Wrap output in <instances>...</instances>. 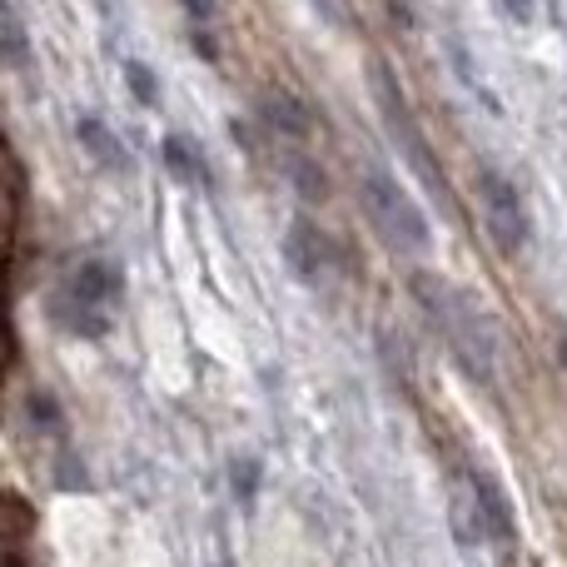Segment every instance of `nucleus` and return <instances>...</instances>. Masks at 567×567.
<instances>
[{"label": "nucleus", "mask_w": 567, "mask_h": 567, "mask_svg": "<svg viewBox=\"0 0 567 567\" xmlns=\"http://www.w3.org/2000/svg\"><path fill=\"white\" fill-rule=\"evenodd\" d=\"M70 303H75V329L80 333H105L110 323V303L120 299V275L105 259H85V265L70 275Z\"/></svg>", "instance_id": "3"}, {"label": "nucleus", "mask_w": 567, "mask_h": 567, "mask_svg": "<svg viewBox=\"0 0 567 567\" xmlns=\"http://www.w3.org/2000/svg\"><path fill=\"white\" fill-rule=\"evenodd\" d=\"M130 85H135V95L145 100V105L155 100V80H150V70H145V65H130Z\"/></svg>", "instance_id": "12"}, {"label": "nucleus", "mask_w": 567, "mask_h": 567, "mask_svg": "<svg viewBox=\"0 0 567 567\" xmlns=\"http://www.w3.org/2000/svg\"><path fill=\"white\" fill-rule=\"evenodd\" d=\"M265 120L279 130V135H303V130H309V110H303L293 95H269L265 100Z\"/></svg>", "instance_id": "6"}, {"label": "nucleus", "mask_w": 567, "mask_h": 567, "mask_svg": "<svg viewBox=\"0 0 567 567\" xmlns=\"http://www.w3.org/2000/svg\"><path fill=\"white\" fill-rule=\"evenodd\" d=\"M185 10L195 25H209V20H215V0H185Z\"/></svg>", "instance_id": "13"}, {"label": "nucleus", "mask_w": 567, "mask_h": 567, "mask_svg": "<svg viewBox=\"0 0 567 567\" xmlns=\"http://www.w3.org/2000/svg\"><path fill=\"white\" fill-rule=\"evenodd\" d=\"M80 140H85V145L95 150V155H105V159H120L115 150H110V135H105V130L95 125V120H85V125H80Z\"/></svg>", "instance_id": "10"}, {"label": "nucleus", "mask_w": 567, "mask_h": 567, "mask_svg": "<svg viewBox=\"0 0 567 567\" xmlns=\"http://www.w3.org/2000/svg\"><path fill=\"white\" fill-rule=\"evenodd\" d=\"M284 255H289L293 275H299L303 284H329L333 275H339V245H333L319 225H309V219H299V225L289 229Z\"/></svg>", "instance_id": "5"}, {"label": "nucleus", "mask_w": 567, "mask_h": 567, "mask_svg": "<svg viewBox=\"0 0 567 567\" xmlns=\"http://www.w3.org/2000/svg\"><path fill=\"white\" fill-rule=\"evenodd\" d=\"M289 169H293V185H299V195H309V199H323V169L303 165V159H289Z\"/></svg>", "instance_id": "8"}, {"label": "nucleus", "mask_w": 567, "mask_h": 567, "mask_svg": "<svg viewBox=\"0 0 567 567\" xmlns=\"http://www.w3.org/2000/svg\"><path fill=\"white\" fill-rule=\"evenodd\" d=\"M513 20H533V0H503Z\"/></svg>", "instance_id": "14"}, {"label": "nucleus", "mask_w": 567, "mask_h": 567, "mask_svg": "<svg viewBox=\"0 0 567 567\" xmlns=\"http://www.w3.org/2000/svg\"><path fill=\"white\" fill-rule=\"evenodd\" d=\"M359 195H363V209H369L373 229H379L393 249H413V255L429 249V219H423L419 205L399 189V179H389L383 169H369V175L359 179Z\"/></svg>", "instance_id": "2"}, {"label": "nucleus", "mask_w": 567, "mask_h": 567, "mask_svg": "<svg viewBox=\"0 0 567 567\" xmlns=\"http://www.w3.org/2000/svg\"><path fill=\"white\" fill-rule=\"evenodd\" d=\"M369 80H373V100H379V115H383V125H389V135L399 140V150L409 155V165L419 169V179L433 189V195L443 199V205L453 209V189H449V175H443V165L429 155V140H423V130L413 125V115H409V105H403V90H399V80L389 75V65L383 60H373L369 65Z\"/></svg>", "instance_id": "1"}, {"label": "nucleus", "mask_w": 567, "mask_h": 567, "mask_svg": "<svg viewBox=\"0 0 567 567\" xmlns=\"http://www.w3.org/2000/svg\"><path fill=\"white\" fill-rule=\"evenodd\" d=\"M563 363H567V339H563Z\"/></svg>", "instance_id": "15"}, {"label": "nucleus", "mask_w": 567, "mask_h": 567, "mask_svg": "<svg viewBox=\"0 0 567 567\" xmlns=\"http://www.w3.org/2000/svg\"><path fill=\"white\" fill-rule=\"evenodd\" d=\"M165 159H169V169H175V175L179 179H205V165H199V159L195 155H189V150H185V140H165Z\"/></svg>", "instance_id": "7"}, {"label": "nucleus", "mask_w": 567, "mask_h": 567, "mask_svg": "<svg viewBox=\"0 0 567 567\" xmlns=\"http://www.w3.org/2000/svg\"><path fill=\"white\" fill-rule=\"evenodd\" d=\"M478 195H483V219H488V235L503 255H518L528 245V219H523V205H518V189L508 179H498L493 169L478 175Z\"/></svg>", "instance_id": "4"}, {"label": "nucleus", "mask_w": 567, "mask_h": 567, "mask_svg": "<svg viewBox=\"0 0 567 567\" xmlns=\"http://www.w3.org/2000/svg\"><path fill=\"white\" fill-rule=\"evenodd\" d=\"M0 30H6V55H10V65H20V55H25V50H20V25H16V16H0Z\"/></svg>", "instance_id": "11"}, {"label": "nucleus", "mask_w": 567, "mask_h": 567, "mask_svg": "<svg viewBox=\"0 0 567 567\" xmlns=\"http://www.w3.org/2000/svg\"><path fill=\"white\" fill-rule=\"evenodd\" d=\"M255 488H259V463H255V458L235 463V493L249 503V498H255Z\"/></svg>", "instance_id": "9"}]
</instances>
